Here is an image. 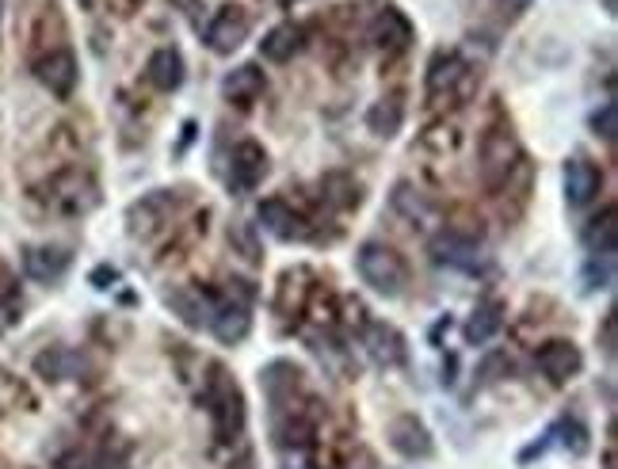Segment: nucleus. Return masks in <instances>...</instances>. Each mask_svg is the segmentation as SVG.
I'll return each mask as SVG.
<instances>
[{"label":"nucleus","mask_w":618,"mask_h":469,"mask_svg":"<svg viewBox=\"0 0 618 469\" xmlns=\"http://www.w3.org/2000/svg\"><path fill=\"white\" fill-rule=\"evenodd\" d=\"M355 271H360V279L367 282L370 290H378V294H386V297H398L401 290L408 287L405 256L382 241L360 244V252H355Z\"/></svg>","instance_id":"nucleus-1"},{"label":"nucleus","mask_w":618,"mask_h":469,"mask_svg":"<svg viewBox=\"0 0 618 469\" xmlns=\"http://www.w3.org/2000/svg\"><path fill=\"white\" fill-rule=\"evenodd\" d=\"M206 413L214 420V435L222 443H234L244 431V397L237 390V382L226 375L222 367H211V378H206Z\"/></svg>","instance_id":"nucleus-2"},{"label":"nucleus","mask_w":618,"mask_h":469,"mask_svg":"<svg viewBox=\"0 0 618 469\" xmlns=\"http://www.w3.org/2000/svg\"><path fill=\"white\" fill-rule=\"evenodd\" d=\"M519 165H524V149L516 141V130L508 123L489 126L485 138H481V180H485V188H504Z\"/></svg>","instance_id":"nucleus-3"},{"label":"nucleus","mask_w":618,"mask_h":469,"mask_svg":"<svg viewBox=\"0 0 618 469\" xmlns=\"http://www.w3.org/2000/svg\"><path fill=\"white\" fill-rule=\"evenodd\" d=\"M478 88V73L466 65L458 50H439L428 65V96L431 100H470Z\"/></svg>","instance_id":"nucleus-4"},{"label":"nucleus","mask_w":618,"mask_h":469,"mask_svg":"<svg viewBox=\"0 0 618 469\" xmlns=\"http://www.w3.org/2000/svg\"><path fill=\"white\" fill-rule=\"evenodd\" d=\"M249 31H252L249 12H244L241 4H222V9L206 20L203 42H206V50H214V54H234V50L249 39Z\"/></svg>","instance_id":"nucleus-5"},{"label":"nucleus","mask_w":618,"mask_h":469,"mask_svg":"<svg viewBox=\"0 0 618 469\" xmlns=\"http://www.w3.org/2000/svg\"><path fill=\"white\" fill-rule=\"evenodd\" d=\"M77 54H73L70 47H58L50 50V54H42L39 62H35V80H39L42 88H47L50 96H58V100H65V96H73V88H77Z\"/></svg>","instance_id":"nucleus-6"},{"label":"nucleus","mask_w":618,"mask_h":469,"mask_svg":"<svg viewBox=\"0 0 618 469\" xmlns=\"http://www.w3.org/2000/svg\"><path fill=\"white\" fill-rule=\"evenodd\" d=\"M534 367H539L542 378L562 385L584 370V355H580V347L572 344V340H546V344L534 352Z\"/></svg>","instance_id":"nucleus-7"},{"label":"nucleus","mask_w":618,"mask_h":469,"mask_svg":"<svg viewBox=\"0 0 618 469\" xmlns=\"http://www.w3.org/2000/svg\"><path fill=\"white\" fill-rule=\"evenodd\" d=\"M267 176V153L260 141H237L229 153V188L234 191H256Z\"/></svg>","instance_id":"nucleus-8"},{"label":"nucleus","mask_w":618,"mask_h":469,"mask_svg":"<svg viewBox=\"0 0 618 469\" xmlns=\"http://www.w3.org/2000/svg\"><path fill=\"white\" fill-rule=\"evenodd\" d=\"M431 259H436L439 267H458V271H478L481 264V249L478 241H470V237H462L458 229H443V233L431 237L428 244Z\"/></svg>","instance_id":"nucleus-9"},{"label":"nucleus","mask_w":618,"mask_h":469,"mask_svg":"<svg viewBox=\"0 0 618 469\" xmlns=\"http://www.w3.org/2000/svg\"><path fill=\"white\" fill-rule=\"evenodd\" d=\"M256 218L275 241H305L310 237V221L287 203V199H264L256 206Z\"/></svg>","instance_id":"nucleus-10"},{"label":"nucleus","mask_w":618,"mask_h":469,"mask_svg":"<svg viewBox=\"0 0 618 469\" xmlns=\"http://www.w3.org/2000/svg\"><path fill=\"white\" fill-rule=\"evenodd\" d=\"M206 329H211L222 344H241V340L249 337V329H252L249 297H241V302H234V294L218 297V302H214V317H211V325H206Z\"/></svg>","instance_id":"nucleus-11"},{"label":"nucleus","mask_w":618,"mask_h":469,"mask_svg":"<svg viewBox=\"0 0 618 469\" xmlns=\"http://www.w3.org/2000/svg\"><path fill=\"white\" fill-rule=\"evenodd\" d=\"M390 443H393V451H398L401 458H413V461H424V458H431V454H436L431 431L424 428L413 413L398 416V420L390 423Z\"/></svg>","instance_id":"nucleus-12"},{"label":"nucleus","mask_w":618,"mask_h":469,"mask_svg":"<svg viewBox=\"0 0 618 469\" xmlns=\"http://www.w3.org/2000/svg\"><path fill=\"white\" fill-rule=\"evenodd\" d=\"M600 188H603V173H600V168H595L592 161H584V156H572L569 165H565V199H569L572 211L595 203Z\"/></svg>","instance_id":"nucleus-13"},{"label":"nucleus","mask_w":618,"mask_h":469,"mask_svg":"<svg viewBox=\"0 0 618 469\" xmlns=\"http://www.w3.org/2000/svg\"><path fill=\"white\" fill-rule=\"evenodd\" d=\"M184 77H188V65H184V54L176 47H161L149 54L146 80L157 88V92H176V88L184 85Z\"/></svg>","instance_id":"nucleus-14"},{"label":"nucleus","mask_w":618,"mask_h":469,"mask_svg":"<svg viewBox=\"0 0 618 469\" xmlns=\"http://www.w3.org/2000/svg\"><path fill=\"white\" fill-rule=\"evenodd\" d=\"M267 88V77L260 65H237L234 73H226V80H222V96H226L229 103H237V107H252V103L264 96Z\"/></svg>","instance_id":"nucleus-15"},{"label":"nucleus","mask_w":618,"mask_h":469,"mask_svg":"<svg viewBox=\"0 0 618 469\" xmlns=\"http://www.w3.org/2000/svg\"><path fill=\"white\" fill-rule=\"evenodd\" d=\"M370 42L382 50H405L408 42H413V24H408V16L401 9H382L375 16V24H370Z\"/></svg>","instance_id":"nucleus-16"},{"label":"nucleus","mask_w":618,"mask_h":469,"mask_svg":"<svg viewBox=\"0 0 618 469\" xmlns=\"http://www.w3.org/2000/svg\"><path fill=\"white\" fill-rule=\"evenodd\" d=\"M302 47H305V27L302 24H279L264 35V42H260V58L272 62V65H282L294 54H302Z\"/></svg>","instance_id":"nucleus-17"},{"label":"nucleus","mask_w":618,"mask_h":469,"mask_svg":"<svg viewBox=\"0 0 618 469\" xmlns=\"http://www.w3.org/2000/svg\"><path fill=\"white\" fill-rule=\"evenodd\" d=\"M70 249H58V244H35V249L24 252V271L31 275L35 282H54L65 275L70 267Z\"/></svg>","instance_id":"nucleus-18"},{"label":"nucleus","mask_w":618,"mask_h":469,"mask_svg":"<svg viewBox=\"0 0 618 469\" xmlns=\"http://www.w3.org/2000/svg\"><path fill=\"white\" fill-rule=\"evenodd\" d=\"M214 302H218V294H211V290H176V294H168V305L180 313L184 325H191V329H206L211 325Z\"/></svg>","instance_id":"nucleus-19"},{"label":"nucleus","mask_w":618,"mask_h":469,"mask_svg":"<svg viewBox=\"0 0 618 469\" xmlns=\"http://www.w3.org/2000/svg\"><path fill=\"white\" fill-rule=\"evenodd\" d=\"M504 329V305L496 297H485V302L474 309V317L466 321V344L481 347Z\"/></svg>","instance_id":"nucleus-20"},{"label":"nucleus","mask_w":618,"mask_h":469,"mask_svg":"<svg viewBox=\"0 0 618 469\" xmlns=\"http://www.w3.org/2000/svg\"><path fill=\"white\" fill-rule=\"evenodd\" d=\"M618 211L615 206H603L600 218L588 221L584 229V249L592 252V256H607V252H615V241H618Z\"/></svg>","instance_id":"nucleus-21"},{"label":"nucleus","mask_w":618,"mask_h":469,"mask_svg":"<svg viewBox=\"0 0 618 469\" xmlns=\"http://www.w3.org/2000/svg\"><path fill=\"white\" fill-rule=\"evenodd\" d=\"M393 211L405 221H413V226H428V221L436 218V206H431L420 191H413V183H398V188H393Z\"/></svg>","instance_id":"nucleus-22"},{"label":"nucleus","mask_w":618,"mask_h":469,"mask_svg":"<svg viewBox=\"0 0 618 469\" xmlns=\"http://www.w3.org/2000/svg\"><path fill=\"white\" fill-rule=\"evenodd\" d=\"M401 123H405V107H401V100H393V96L390 100H378L375 107L367 111V126L378 138H398Z\"/></svg>","instance_id":"nucleus-23"},{"label":"nucleus","mask_w":618,"mask_h":469,"mask_svg":"<svg viewBox=\"0 0 618 469\" xmlns=\"http://www.w3.org/2000/svg\"><path fill=\"white\" fill-rule=\"evenodd\" d=\"M367 347L378 363H386V367H393V363L405 359V340H401V332L386 329V325H375V329H370Z\"/></svg>","instance_id":"nucleus-24"},{"label":"nucleus","mask_w":618,"mask_h":469,"mask_svg":"<svg viewBox=\"0 0 618 469\" xmlns=\"http://www.w3.org/2000/svg\"><path fill=\"white\" fill-rule=\"evenodd\" d=\"M321 191H325V199H329L332 206H340V211H352V206H360V188H355V183L348 180L344 173L325 176Z\"/></svg>","instance_id":"nucleus-25"},{"label":"nucleus","mask_w":618,"mask_h":469,"mask_svg":"<svg viewBox=\"0 0 618 469\" xmlns=\"http://www.w3.org/2000/svg\"><path fill=\"white\" fill-rule=\"evenodd\" d=\"M610 282H615V252H607V256H588L584 290H607Z\"/></svg>","instance_id":"nucleus-26"},{"label":"nucleus","mask_w":618,"mask_h":469,"mask_svg":"<svg viewBox=\"0 0 618 469\" xmlns=\"http://www.w3.org/2000/svg\"><path fill=\"white\" fill-rule=\"evenodd\" d=\"M73 363H77V359H73L70 352H47V355L39 359V370L50 378V382H62V378H70V367H73Z\"/></svg>","instance_id":"nucleus-27"},{"label":"nucleus","mask_w":618,"mask_h":469,"mask_svg":"<svg viewBox=\"0 0 618 469\" xmlns=\"http://www.w3.org/2000/svg\"><path fill=\"white\" fill-rule=\"evenodd\" d=\"M592 130L600 134L603 141H615V138H618V107H615L610 100L603 103V107L592 115Z\"/></svg>","instance_id":"nucleus-28"},{"label":"nucleus","mask_w":618,"mask_h":469,"mask_svg":"<svg viewBox=\"0 0 618 469\" xmlns=\"http://www.w3.org/2000/svg\"><path fill=\"white\" fill-rule=\"evenodd\" d=\"M16 317H20V297L12 294L0 302V332H9L12 325H16Z\"/></svg>","instance_id":"nucleus-29"},{"label":"nucleus","mask_w":618,"mask_h":469,"mask_svg":"<svg viewBox=\"0 0 618 469\" xmlns=\"http://www.w3.org/2000/svg\"><path fill=\"white\" fill-rule=\"evenodd\" d=\"M615 347H618V340H615V309L603 317V352L615 359Z\"/></svg>","instance_id":"nucleus-30"},{"label":"nucleus","mask_w":618,"mask_h":469,"mask_svg":"<svg viewBox=\"0 0 618 469\" xmlns=\"http://www.w3.org/2000/svg\"><path fill=\"white\" fill-rule=\"evenodd\" d=\"M54 469H88V458L80 451H65L62 458L54 461Z\"/></svg>","instance_id":"nucleus-31"},{"label":"nucleus","mask_w":618,"mask_h":469,"mask_svg":"<svg viewBox=\"0 0 618 469\" xmlns=\"http://www.w3.org/2000/svg\"><path fill=\"white\" fill-rule=\"evenodd\" d=\"M115 279H118L115 267H96V271H92V282H96V287H100V282H115Z\"/></svg>","instance_id":"nucleus-32"},{"label":"nucleus","mask_w":618,"mask_h":469,"mask_svg":"<svg viewBox=\"0 0 618 469\" xmlns=\"http://www.w3.org/2000/svg\"><path fill=\"white\" fill-rule=\"evenodd\" d=\"M173 9H180V12H196V9H199V0H173Z\"/></svg>","instance_id":"nucleus-33"},{"label":"nucleus","mask_w":618,"mask_h":469,"mask_svg":"<svg viewBox=\"0 0 618 469\" xmlns=\"http://www.w3.org/2000/svg\"><path fill=\"white\" fill-rule=\"evenodd\" d=\"M603 12H607V16H615V12H618V0H603Z\"/></svg>","instance_id":"nucleus-34"},{"label":"nucleus","mask_w":618,"mask_h":469,"mask_svg":"<svg viewBox=\"0 0 618 469\" xmlns=\"http://www.w3.org/2000/svg\"><path fill=\"white\" fill-rule=\"evenodd\" d=\"M100 469H126V466H123V461H103Z\"/></svg>","instance_id":"nucleus-35"}]
</instances>
